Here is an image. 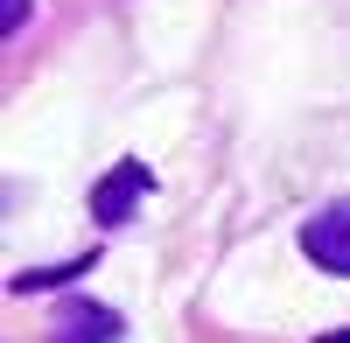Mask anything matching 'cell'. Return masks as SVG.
<instances>
[{
  "label": "cell",
  "mask_w": 350,
  "mask_h": 343,
  "mask_svg": "<svg viewBox=\"0 0 350 343\" xmlns=\"http://www.w3.org/2000/svg\"><path fill=\"white\" fill-rule=\"evenodd\" d=\"M148 189H154L148 168H140V161H120V168H112V176L92 189V217H98V224H126V217H133V204H140Z\"/></svg>",
  "instance_id": "2"
},
{
  "label": "cell",
  "mask_w": 350,
  "mask_h": 343,
  "mask_svg": "<svg viewBox=\"0 0 350 343\" xmlns=\"http://www.w3.org/2000/svg\"><path fill=\"white\" fill-rule=\"evenodd\" d=\"M329 343H350V336H329Z\"/></svg>",
  "instance_id": "5"
},
{
  "label": "cell",
  "mask_w": 350,
  "mask_h": 343,
  "mask_svg": "<svg viewBox=\"0 0 350 343\" xmlns=\"http://www.w3.org/2000/svg\"><path fill=\"white\" fill-rule=\"evenodd\" d=\"M120 316H112L105 301H64L56 308V329H49V343H120Z\"/></svg>",
  "instance_id": "3"
},
{
  "label": "cell",
  "mask_w": 350,
  "mask_h": 343,
  "mask_svg": "<svg viewBox=\"0 0 350 343\" xmlns=\"http://www.w3.org/2000/svg\"><path fill=\"white\" fill-rule=\"evenodd\" d=\"M301 252H308L323 273H343V280H350V196L329 204V210H315V217L301 224Z\"/></svg>",
  "instance_id": "1"
},
{
  "label": "cell",
  "mask_w": 350,
  "mask_h": 343,
  "mask_svg": "<svg viewBox=\"0 0 350 343\" xmlns=\"http://www.w3.org/2000/svg\"><path fill=\"white\" fill-rule=\"evenodd\" d=\"M28 21V0H8V28H21Z\"/></svg>",
  "instance_id": "4"
}]
</instances>
